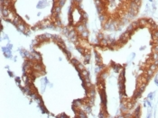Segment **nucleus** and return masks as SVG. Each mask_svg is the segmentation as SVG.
Segmentation results:
<instances>
[{"mask_svg": "<svg viewBox=\"0 0 158 118\" xmlns=\"http://www.w3.org/2000/svg\"><path fill=\"white\" fill-rule=\"evenodd\" d=\"M93 52L101 116H130L158 71V25L135 20L117 38L95 43Z\"/></svg>", "mask_w": 158, "mask_h": 118, "instance_id": "1", "label": "nucleus"}, {"mask_svg": "<svg viewBox=\"0 0 158 118\" xmlns=\"http://www.w3.org/2000/svg\"><path fill=\"white\" fill-rule=\"evenodd\" d=\"M21 81L27 94L54 116L86 117L94 106L95 83L59 35L35 39Z\"/></svg>", "mask_w": 158, "mask_h": 118, "instance_id": "2", "label": "nucleus"}, {"mask_svg": "<svg viewBox=\"0 0 158 118\" xmlns=\"http://www.w3.org/2000/svg\"><path fill=\"white\" fill-rule=\"evenodd\" d=\"M65 3L66 0H1L2 18L25 35L62 28Z\"/></svg>", "mask_w": 158, "mask_h": 118, "instance_id": "3", "label": "nucleus"}, {"mask_svg": "<svg viewBox=\"0 0 158 118\" xmlns=\"http://www.w3.org/2000/svg\"><path fill=\"white\" fill-rule=\"evenodd\" d=\"M101 30L116 33L132 24L140 12L142 0H93Z\"/></svg>", "mask_w": 158, "mask_h": 118, "instance_id": "4", "label": "nucleus"}]
</instances>
